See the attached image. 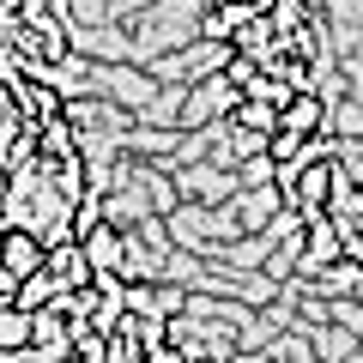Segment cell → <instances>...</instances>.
Masks as SVG:
<instances>
[{"label": "cell", "mask_w": 363, "mask_h": 363, "mask_svg": "<svg viewBox=\"0 0 363 363\" xmlns=\"http://www.w3.org/2000/svg\"><path fill=\"white\" fill-rule=\"evenodd\" d=\"M236 104H242V85H236L230 73H212V79H194V85L182 91L176 121L182 128H224Z\"/></svg>", "instance_id": "1"}, {"label": "cell", "mask_w": 363, "mask_h": 363, "mask_svg": "<svg viewBox=\"0 0 363 363\" xmlns=\"http://www.w3.org/2000/svg\"><path fill=\"white\" fill-rule=\"evenodd\" d=\"M333 188H339V157H315V164H297V188L285 194V212H297V218H315V212H327Z\"/></svg>", "instance_id": "2"}, {"label": "cell", "mask_w": 363, "mask_h": 363, "mask_svg": "<svg viewBox=\"0 0 363 363\" xmlns=\"http://www.w3.org/2000/svg\"><path fill=\"white\" fill-rule=\"evenodd\" d=\"M236 61V43H218V37H194L188 43V55L176 61V73L194 85V79H212V73H224V67Z\"/></svg>", "instance_id": "3"}, {"label": "cell", "mask_w": 363, "mask_h": 363, "mask_svg": "<svg viewBox=\"0 0 363 363\" xmlns=\"http://www.w3.org/2000/svg\"><path fill=\"white\" fill-rule=\"evenodd\" d=\"M79 242H85L91 260H97V272H121V260H128V224L104 218V224H91Z\"/></svg>", "instance_id": "4"}, {"label": "cell", "mask_w": 363, "mask_h": 363, "mask_svg": "<svg viewBox=\"0 0 363 363\" xmlns=\"http://www.w3.org/2000/svg\"><path fill=\"white\" fill-rule=\"evenodd\" d=\"M279 128L297 133V140H315V133H327V97H321V91H297V97L279 109Z\"/></svg>", "instance_id": "5"}, {"label": "cell", "mask_w": 363, "mask_h": 363, "mask_svg": "<svg viewBox=\"0 0 363 363\" xmlns=\"http://www.w3.org/2000/svg\"><path fill=\"white\" fill-rule=\"evenodd\" d=\"M255 13H272V6H260V0H224V6H206V13H200V37L230 43V37H236V30H242Z\"/></svg>", "instance_id": "6"}, {"label": "cell", "mask_w": 363, "mask_h": 363, "mask_svg": "<svg viewBox=\"0 0 363 363\" xmlns=\"http://www.w3.org/2000/svg\"><path fill=\"white\" fill-rule=\"evenodd\" d=\"M49 272L61 279L67 291H79V285H91V279H97V260H91L85 242L73 236V242H55V248H49Z\"/></svg>", "instance_id": "7"}, {"label": "cell", "mask_w": 363, "mask_h": 363, "mask_svg": "<svg viewBox=\"0 0 363 363\" xmlns=\"http://www.w3.org/2000/svg\"><path fill=\"white\" fill-rule=\"evenodd\" d=\"M18 345H30V309H18V303H0V363H13Z\"/></svg>", "instance_id": "8"}, {"label": "cell", "mask_w": 363, "mask_h": 363, "mask_svg": "<svg viewBox=\"0 0 363 363\" xmlns=\"http://www.w3.org/2000/svg\"><path fill=\"white\" fill-rule=\"evenodd\" d=\"M230 128H248V133H260V140H272V133H279V109L260 104V97H242V104L230 109Z\"/></svg>", "instance_id": "9"}, {"label": "cell", "mask_w": 363, "mask_h": 363, "mask_svg": "<svg viewBox=\"0 0 363 363\" xmlns=\"http://www.w3.org/2000/svg\"><path fill=\"white\" fill-rule=\"evenodd\" d=\"M61 291H67V285L43 267V272H30V279H18V297H13V303H18V309H43V303H55Z\"/></svg>", "instance_id": "10"}, {"label": "cell", "mask_w": 363, "mask_h": 363, "mask_svg": "<svg viewBox=\"0 0 363 363\" xmlns=\"http://www.w3.org/2000/svg\"><path fill=\"white\" fill-rule=\"evenodd\" d=\"M242 97H260V104L285 109L291 97H297V85H291V79H279V73H255V79H248V91H242Z\"/></svg>", "instance_id": "11"}, {"label": "cell", "mask_w": 363, "mask_h": 363, "mask_svg": "<svg viewBox=\"0 0 363 363\" xmlns=\"http://www.w3.org/2000/svg\"><path fill=\"white\" fill-rule=\"evenodd\" d=\"M182 188H194V200H224V188H230V176L218 169H194V176H182Z\"/></svg>", "instance_id": "12"}, {"label": "cell", "mask_w": 363, "mask_h": 363, "mask_svg": "<svg viewBox=\"0 0 363 363\" xmlns=\"http://www.w3.org/2000/svg\"><path fill=\"white\" fill-rule=\"evenodd\" d=\"M133 357H145V339L133 333L128 321H121L116 333H109V363H133Z\"/></svg>", "instance_id": "13"}, {"label": "cell", "mask_w": 363, "mask_h": 363, "mask_svg": "<svg viewBox=\"0 0 363 363\" xmlns=\"http://www.w3.org/2000/svg\"><path fill=\"white\" fill-rule=\"evenodd\" d=\"M224 73H230V79H236V85H242V91H248V79H255V73H260V67H255V61H248V55H236V61H230V67H224Z\"/></svg>", "instance_id": "14"}, {"label": "cell", "mask_w": 363, "mask_h": 363, "mask_svg": "<svg viewBox=\"0 0 363 363\" xmlns=\"http://www.w3.org/2000/svg\"><path fill=\"white\" fill-rule=\"evenodd\" d=\"M345 260H351V267H363V230L345 236Z\"/></svg>", "instance_id": "15"}]
</instances>
